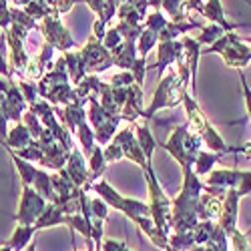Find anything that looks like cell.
Listing matches in <instances>:
<instances>
[{
    "mask_svg": "<svg viewBox=\"0 0 251 251\" xmlns=\"http://www.w3.org/2000/svg\"><path fill=\"white\" fill-rule=\"evenodd\" d=\"M203 183L193 173V169L183 171V189L179 197L173 201V211L169 219V229H175V233H185L199 223L197 219V203L203 191Z\"/></svg>",
    "mask_w": 251,
    "mask_h": 251,
    "instance_id": "cell-1",
    "label": "cell"
},
{
    "mask_svg": "<svg viewBox=\"0 0 251 251\" xmlns=\"http://www.w3.org/2000/svg\"><path fill=\"white\" fill-rule=\"evenodd\" d=\"M38 87V95L47 99V102H58V104H73L78 102L82 99H78L75 95V89L69 85V75H67V65H65V58H58L54 62V67L49 75H45L40 78V85Z\"/></svg>",
    "mask_w": 251,
    "mask_h": 251,
    "instance_id": "cell-2",
    "label": "cell"
},
{
    "mask_svg": "<svg viewBox=\"0 0 251 251\" xmlns=\"http://www.w3.org/2000/svg\"><path fill=\"white\" fill-rule=\"evenodd\" d=\"M201 143H203L201 137L199 135H193L189 131V125L185 123V125H181V127H177L171 133L169 141L163 143L161 149L169 151L179 161L181 169L185 171V169H193L195 159H197V155L201 151Z\"/></svg>",
    "mask_w": 251,
    "mask_h": 251,
    "instance_id": "cell-3",
    "label": "cell"
},
{
    "mask_svg": "<svg viewBox=\"0 0 251 251\" xmlns=\"http://www.w3.org/2000/svg\"><path fill=\"white\" fill-rule=\"evenodd\" d=\"M147 171V181H149V197H151V203H149V213H151V219L157 227V231L169 237V219H171V201L169 197L165 195V191L161 189V185L155 177V171L153 167L147 165L145 167Z\"/></svg>",
    "mask_w": 251,
    "mask_h": 251,
    "instance_id": "cell-4",
    "label": "cell"
},
{
    "mask_svg": "<svg viewBox=\"0 0 251 251\" xmlns=\"http://www.w3.org/2000/svg\"><path fill=\"white\" fill-rule=\"evenodd\" d=\"M187 89L183 87V82L179 80L177 73H169L163 80L161 85L157 87V93L153 97V102L149 104L147 111H143V117L145 119H153V115L159 111V109H171V107H177L181 102V97Z\"/></svg>",
    "mask_w": 251,
    "mask_h": 251,
    "instance_id": "cell-5",
    "label": "cell"
},
{
    "mask_svg": "<svg viewBox=\"0 0 251 251\" xmlns=\"http://www.w3.org/2000/svg\"><path fill=\"white\" fill-rule=\"evenodd\" d=\"M91 189H93L104 203H107V205H113L115 209L123 211L129 219H135V217H151L149 205H145V203H141V201H135V199H129V197L119 195L109 183L99 181V183H95V185L91 187Z\"/></svg>",
    "mask_w": 251,
    "mask_h": 251,
    "instance_id": "cell-6",
    "label": "cell"
},
{
    "mask_svg": "<svg viewBox=\"0 0 251 251\" xmlns=\"http://www.w3.org/2000/svg\"><path fill=\"white\" fill-rule=\"evenodd\" d=\"M207 52H219L225 65L233 69H243L251 60V49H247L233 32H225L215 45L207 49Z\"/></svg>",
    "mask_w": 251,
    "mask_h": 251,
    "instance_id": "cell-7",
    "label": "cell"
},
{
    "mask_svg": "<svg viewBox=\"0 0 251 251\" xmlns=\"http://www.w3.org/2000/svg\"><path fill=\"white\" fill-rule=\"evenodd\" d=\"M0 107L6 121H14V125L23 123V115L28 111V107L14 80H0Z\"/></svg>",
    "mask_w": 251,
    "mask_h": 251,
    "instance_id": "cell-8",
    "label": "cell"
},
{
    "mask_svg": "<svg viewBox=\"0 0 251 251\" xmlns=\"http://www.w3.org/2000/svg\"><path fill=\"white\" fill-rule=\"evenodd\" d=\"M45 34V40L47 45H50L54 50H60V52H67L71 49H76V43L73 40L71 32L62 26V23L58 20L56 14H49L47 18H43V26H40Z\"/></svg>",
    "mask_w": 251,
    "mask_h": 251,
    "instance_id": "cell-9",
    "label": "cell"
},
{
    "mask_svg": "<svg viewBox=\"0 0 251 251\" xmlns=\"http://www.w3.org/2000/svg\"><path fill=\"white\" fill-rule=\"evenodd\" d=\"M28 30L18 26V25H10L8 30H4L6 36V43H8V54H10V69L12 71H26L28 67V54L25 50V40H26Z\"/></svg>",
    "mask_w": 251,
    "mask_h": 251,
    "instance_id": "cell-10",
    "label": "cell"
},
{
    "mask_svg": "<svg viewBox=\"0 0 251 251\" xmlns=\"http://www.w3.org/2000/svg\"><path fill=\"white\" fill-rule=\"evenodd\" d=\"M80 58L82 65H85L87 75L89 73H102L113 67V56L111 52L102 47L100 40H97L95 36L89 38V43L85 45V49L80 50Z\"/></svg>",
    "mask_w": 251,
    "mask_h": 251,
    "instance_id": "cell-11",
    "label": "cell"
},
{
    "mask_svg": "<svg viewBox=\"0 0 251 251\" xmlns=\"http://www.w3.org/2000/svg\"><path fill=\"white\" fill-rule=\"evenodd\" d=\"M47 207V201L40 197L32 187H23V197H20V207L16 213V223L18 225H34L38 221V217L43 215Z\"/></svg>",
    "mask_w": 251,
    "mask_h": 251,
    "instance_id": "cell-12",
    "label": "cell"
},
{
    "mask_svg": "<svg viewBox=\"0 0 251 251\" xmlns=\"http://www.w3.org/2000/svg\"><path fill=\"white\" fill-rule=\"evenodd\" d=\"M113 143L121 149L123 157H127V159L139 163L143 169H145L147 165H151V163H147V159H145V153H143V149L139 147V143H137V137H135L133 129H125V131H121L119 135H115V137H113Z\"/></svg>",
    "mask_w": 251,
    "mask_h": 251,
    "instance_id": "cell-13",
    "label": "cell"
},
{
    "mask_svg": "<svg viewBox=\"0 0 251 251\" xmlns=\"http://www.w3.org/2000/svg\"><path fill=\"white\" fill-rule=\"evenodd\" d=\"M237 203H239V193L237 189H227V195L223 199V209L219 217V227L225 231L227 237H231L237 229Z\"/></svg>",
    "mask_w": 251,
    "mask_h": 251,
    "instance_id": "cell-14",
    "label": "cell"
},
{
    "mask_svg": "<svg viewBox=\"0 0 251 251\" xmlns=\"http://www.w3.org/2000/svg\"><path fill=\"white\" fill-rule=\"evenodd\" d=\"M185 10H197L203 16H207L209 20H215V25L221 26L225 32H231L235 26L231 23H227L225 16H223V4L219 0H211V2H185Z\"/></svg>",
    "mask_w": 251,
    "mask_h": 251,
    "instance_id": "cell-15",
    "label": "cell"
},
{
    "mask_svg": "<svg viewBox=\"0 0 251 251\" xmlns=\"http://www.w3.org/2000/svg\"><path fill=\"white\" fill-rule=\"evenodd\" d=\"M87 100H78L73 104H67L65 109H52L54 115H58L62 127H65L69 133H75L78 125L87 123V111H85Z\"/></svg>",
    "mask_w": 251,
    "mask_h": 251,
    "instance_id": "cell-16",
    "label": "cell"
},
{
    "mask_svg": "<svg viewBox=\"0 0 251 251\" xmlns=\"http://www.w3.org/2000/svg\"><path fill=\"white\" fill-rule=\"evenodd\" d=\"M65 173L69 175V179L76 187H80V189H85L89 185V165L85 163L78 149H73V153L67 161V167H65Z\"/></svg>",
    "mask_w": 251,
    "mask_h": 251,
    "instance_id": "cell-17",
    "label": "cell"
},
{
    "mask_svg": "<svg viewBox=\"0 0 251 251\" xmlns=\"http://www.w3.org/2000/svg\"><path fill=\"white\" fill-rule=\"evenodd\" d=\"M183 58V45L181 40H169V43H159V52H157V62L153 69L159 71V75L171 65V62Z\"/></svg>",
    "mask_w": 251,
    "mask_h": 251,
    "instance_id": "cell-18",
    "label": "cell"
},
{
    "mask_svg": "<svg viewBox=\"0 0 251 251\" xmlns=\"http://www.w3.org/2000/svg\"><path fill=\"white\" fill-rule=\"evenodd\" d=\"M139 117H143V87L133 82L129 87L127 102H125V107L121 111V119L129 121V123H137Z\"/></svg>",
    "mask_w": 251,
    "mask_h": 251,
    "instance_id": "cell-19",
    "label": "cell"
},
{
    "mask_svg": "<svg viewBox=\"0 0 251 251\" xmlns=\"http://www.w3.org/2000/svg\"><path fill=\"white\" fill-rule=\"evenodd\" d=\"M32 141H34V139H32L30 131L25 127V123H18V125H14V127L8 131V137H6V141H4V147H6L8 151H14V153H16V151L26 149Z\"/></svg>",
    "mask_w": 251,
    "mask_h": 251,
    "instance_id": "cell-20",
    "label": "cell"
},
{
    "mask_svg": "<svg viewBox=\"0 0 251 251\" xmlns=\"http://www.w3.org/2000/svg\"><path fill=\"white\" fill-rule=\"evenodd\" d=\"M221 209H223V201L211 195H201L199 203H197V219L201 221H213L221 217Z\"/></svg>",
    "mask_w": 251,
    "mask_h": 251,
    "instance_id": "cell-21",
    "label": "cell"
},
{
    "mask_svg": "<svg viewBox=\"0 0 251 251\" xmlns=\"http://www.w3.org/2000/svg\"><path fill=\"white\" fill-rule=\"evenodd\" d=\"M131 125H133V133H135V137H137L139 147H141L143 153H145V159H147V163H151V161H153V151L159 147V143L153 139L151 129H149L147 123H145V125L131 123Z\"/></svg>",
    "mask_w": 251,
    "mask_h": 251,
    "instance_id": "cell-22",
    "label": "cell"
},
{
    "mask_svg": "<svg viewBox=\"0 0 251 251\" xmlns=\"http://www.w3.org/2000/svg\"><path fill=\"white\" fill-rule=\"evenodd\" d=\"M183 45V50H185V65L191 73V78H193V93H195V80H197V62H199V56H201V47L197 45V40H193L191 36H185L181 40Z\"/></svg>",
    "mask_w": 251,
    "mask_h": 251,
    "instance_id": "cell-23",
    "label": "cell"
},
{
    "mask_svg": "<svg viewBox=\"0 0 251 251\" xmlns=\"http://www.w3.org/2000/svg\"><path fill=\"white\" fill-rule=\"evenodd\" d=\"M241 171L237 169H219L209 175V187H223V189H237Z\"/></svg>",
    "mask_w": 251,
    "mask_h": 251,
    "instance_id": "cell-24",
    "label": "cell"
},
{
    "mask_svg": "<svg viewBox=\"0 0 251 251\" xmlns=\"http://www.w3.org/2000/svg\"><path fill=\"white\" fill-rule=\"evenodd\" d=\"M32 189L43 197L47 203H58V197L54 193V187H52V181H50V175L45 171V169H38L36 171V177H34V183H32Z\"/></svg>",
    "mask_w": 251,
    "mask_h": 251,
    "instance_id": "cell-25",
    "label": "cell"
},
{
    "mask_svg": "<svg viewBox=\"0 0 251 251\" xmlns=\"http://www.w3.org/2000/svg\"><path fill=\"white\" fill-rule=\"evenodd\" d=\"M65 65H67V75L69 78L73 80V85H80L89 75L85 71V65H82V58H80V52H65Z\"/></svg>",
    "mask_w": 251,
    "mask_h": 251,
    "instance_id": "cell-26",
    "label": "cell"
},
{
    "mask_svg": "<svg viewBox=\"0 0 251 251\" xmlns=\"http://www.w3.org/2000/svg\"><path fill=\"white\" fill-rule=\"evenodd\" d=\"M62 223H65V211L54 203H47L43 215L38 217V221L32 227L38 231V229H47V227H54V225H62Z\"/></svg>",
    "mask_w": 251,
    "mask_h": 251,
    "instance_id": "cell-27",
    "label": "cell"
},
{
    "mask_svg": "<svg viewBox=\"0 0 251 251\" xmlns=\"http://www.w3.org/2000/svg\"><path fill=\"white\" fill-rule=\"evenodd\" d=\"M34 231H36V229L30 227V225H18L16 231L12 233V237L4 245L10 247V251H25L30 245V239H32Z\"/></svg>",
    "mask_w": 251,
    "mask_h": 251,
    "instance_id": "cell-28",
    "label": "cell"
},
{
    "mask_svg": "<svg viewBox=\"0 0 251 251\" xmlns=\"http://www.w3.org/2000/svg\"><path fill=\"white\" fill-rule=\"evenodd\" d=\"M8 153H10V157H12L14 167H16L18 173H20V181H23V187H32L34 177H36V171H38V167H34L32 163H28V161H25V159L16 157L12 151H8Z\"/></svg>",
    "mask_w": 251,
    "mask_h": 251,
    "instance_id": "cell-29",
    "label": "cell"
},
{
    "mask_svg": "<svg viewBox=\"0 0 251 251\" xmlns=\"http://www.w3.org/2000/svg\"><path fill=\"white\" fill-rule=\"evenodd\" d=\"M87 4H89L91 10H95L99 14V23L107 26L111 23L113 14L119 10V4L121 2H113V0H111V2H95V0H91V2H87Z\"/></svg>",
    "mask_w": 251,
    "mask_h": 251,
    "instance_id": "cell-30",
    "label": "cell"
},
{
    "mask_svg": "<svg viewBox=\"0 0 251 251\" xmlns=\"http://www.w3.org/2000/svg\"><path fill=\"white\" fill-rule=\"evenodd\" d=\"M221 157H223V155H217V153H211V151H199V155H197V159H195V171H193V173H195L197 177L209 173V171L213 169V165L221 161Z\"/></svg>",
    "mask_w": 251,
    "mask_h": 251,
    "instance_id": "cell-31",
    "label": "cell"
},
{
    "mask_svg": "<svg viewBox=\"0 0 251 251\" xmlns=\"http://www.w3.org/2000/svg\"><path fill=\"white\" fill-rule=\"evenodd\" d=\"M62 225H69L73 231H80V235H85L87 241L93 235V223L89 219H85L82 215H65V223Z\"/></svg>",
    "mask_w": 251,
    "mask_h": 251,
    "instance_id": "cell-32",
    "label": "cell"
},
{
    "mask_svg": "<svg viewBox=\"0 0 251 251\" xmlns=\"http://www.w3.org/2000/svg\"><path fill=\"white\" fill-rule=\"evenodd\" d=\"M195 245L193 241V231H185V233H175L169 237V247L167 251H191Z\"/></svg>",
    "mask_w": 251,
    "mask_h": 251,
    "instance_id": "cell-33",
    "label": "cell"
},
{
    "mask_svg": "<svg viewBox=\"0 0 251 251\" xmlns=\"http://www.w3.org/2000/svg\"><path fill=\"white\" fill-rule=\"evenodd\" d=\"M157 43H159V34L153 32V30H149V28H145V30L141 32L139 40H137V54L145 58V56H147V52H149Z\"/></svg>",
    "mask_w": 251,
    "mask_h": 251,
    "instance_id": "cell-34",
    "label": "cell"
},
{
    "mask_svg": "<svg viewBox=\"0 0 251 251\" xmlns=\"http://www.w3.org/2000/svg\"><path fill=\"white\" fill-rule=\"evenodd\" d=\"M75 133H76V137H78V141H80V145H82V151H85V153L91 157V153H93V149H95V133H93V129L89 127V123L78 125Z\"/></svg>",
    "mask_w": 251,
    "mask_h": 251,
    "instance_id": "cell-35",
    "label": "cell"
},
{
    "mask_svg": "<svg viewBox=\"0 0 251 251\" xmlns=\"http://www.w3.org/2000/svg\"><path fill=\"white\" fill-rule=\"evenodd\" d=\"M213 229H215V223H213V221H199V223L191 229L195 245H205V243L209 241V237L213 235Z\"/></svg>",
    "mask_w": 251,
    "mask_h": 251,
    "instance_id": "cell-36",
    "label": "cell"
},
{
    "mask_svg": "<svg viewBox=\"0 0 251 251\" xmlns=\"http://www.w3.org/2000/svg\"><path fill=\"white\" fill-rule=\"evenodd\" d=\"M23 10L32 18V20H43L49 14H52V8L49 2H25Z\"/></svg>",
    "mask_w": 251,
    "mask_h": 251,
    "instance_id": "cell-37",
    "label": "cell"
},
{
    "mask_svg": "<svg viewBox=\"0 0 251 251\" xmlns=\"http://www.w3.org/2000/svg\"><path fill=\"white\" fill-rule=\"evenodd\" d=\"M10 20H12V25H18V26H23L26 30L38 28V25L34 23V20L23 8H16V6H10Z\"/></svg>",
    "mask_w": 251,
    "mask_h": 251,
    "instance_id": "cell-38",
    "label": "cell"
},
{
    "mask_svg": "<svg viewBox=\"0 0 251 251\" xmlns=\"http://www.w3.org/2000/svg\"><path fill=\"white\" fill-rule=\"evenodd\" d=\"M223 34H225V30H223L221 26H217V25H209V26L203 28L201 36L197 38V45H199V47H201V45H215Z\"/></svg>",
    "mask_w": 251,
    "mask_h": 251,
    "instance_id": "cell-39",
    "label": "cell"
},
{
    "mask_svg": "<svg viewBox=\"0 0 251 251\" xmlns=\"http://www.w3.org/2000/svg\"><path fill=\"white\" fill-rule=\"evenodd\" d=\"M161 6L171 14V23H185L187 20V10H185V2H171V0H163Z\"/></svg>",
    "mask_w": 251,
    "mask_h": 251,
    "instance_id": "cell-40",
    "label": "cell"
},
{
    "mask_svg": "<svg viewBox=\"0 0 251 251\" xmlns=\"http://www.w3.org/2000/svg\"><path fill=\"white\" fill-rule=\"evenodd\" d=\"M23 123H25V127L30 131V135H32V139L36 141L40 135H43V131H45V127H43V123L38 121V117L36 115H32L30 111H26L25 115H23Z\"/></svg>",
    "mask_w": 251,
    "mask_h": 251,
    "instance_id": "cell-41",
    "label": "cell"
},
{
    "mask_svg": "<svg viewBox=\"0 0 251 251\" xmlns=\"http://www.w3.org/2000/svg\"><path fill=\"white\" fill-rule=\"evenodd\" d=\"M8 43H6V36L2 34L0 36V75L6 76V80H12V71L8 67V50H6Z\"/></svg>",
    "mask_w": 251,
    "mask_h": 251,
    "instance_id": "cell-42",
    "label": "cell"
},
{
    "mask_svg": "<svg viewBox=\"0 0 251 251\" xmlns=\"http://www.w3.org/2000/svg\"><path fill=\"white\" fill-rule=\"evenodd\" d=\"M123 45V36L119 34V30L113 26V28H107V34L102 38V47L107 49L109 52H113L115 49H119Z\"/></svg>",
    "mask_w": 251,
    "mask_h": 251,
    "instance_id": "cell-43",
    "label": "cell"
},
{
    "mask_svg": "<svg viewBox=\"0 0 251 251\" xmlns=\"http://www.w3.org/2000/svg\"><path fill=\"white\" fill-rule=\"evenodd\" d=\"M133 75V80H135V85L143 87V82H145V73H147V60H145L143 56H139L135 62H133V67L129 71Z\"/></svg>",
    "mask_w": 251,
    "mask_h": 251,
    "instance_id": "cell-44",
    "label": "cell"
},
{
    "mask_svg": "<svg viewBox=\"0 0 251 251\" xmlns=\"http://www.w3.org/2000/svg\"><path fill=\"white\" fill-rule=\"evenodd\" d=\"M18 89H20V93H23L26 104H34L38 100V87L32 85V82H28V80L23 78V80L18 82Z\"/></svg>",
    "mask_w": 251,
    "mask_h": 251,
    "instance_id": "cell-45",
    "label": "cell"
},
{
    "mask_svg": "<svg viewBox=\"0 0 251 251\" xmlns=\"http://www.w3.org/2000/svg\"><path fill=\"white\" fill-rule=\"evenodd\" d=\"M107 215H109V205L104 203L100 197L91 199V217L104 221V219H107Z\"/></svg>",
    "mask_w": 251,
    "mask_h": 251,
    "instance_id": "cell-46",
    "label": "cell"
},
{
    "mask_svg": "<svg viewBox=\"0 0 251 251\" xmlns=\"http://www.w3.org/2000/svg\"><path fill=\"white\" fill-rule=\"evenodd\" d=\"M10 25H12V20H10V6H8V2H4V0H0V28L8 30Z\"/></svg>",
    "mask_w": 251,
    "mask_h": 251,
    "instance_id": "cell-47",
    "label": "cell"
},
{
    "mask_svg": "<svg viewBox=\"0 0 251 251\" xmlns=\"http://www.w3.org/2000/svg\"><path fill=\"white\" fill-rule=\"evenodd\" d=\"M237 193H239V197L251 193V173L249 171H241V179H239V185H237Z\"/></svg>",
    "mask_w": 251,
    "mask_h": 251,
    "instance_id": "cell-48",
    "label": "cell"
},
{
    "mask_svg": "<svg viewBox=\"0 0 251 251\" xmlns=\"http://www.w3.org/2000/svg\"><path fill=\"white\" fill-rule=\"evenodd\" d=\"M133 75L129 73V71H123V73H119V75H115L113 76V85L111 87H129V85H133Z\"/></svg>",
    "mask_w": 251,
    "mask_h": 251,
    "instance_id": "cell-49",
    "label": "cell"
},
{
    "mask_svg": "<svg viewBox=\"0 0 251 251\" xmlns=\"http://www.w3.org/2000/svg\"><path fill=\"white\" fill-rule=\"evenodd\" d=\"M231 239H233V247H235V251H251V249H249V243H247V235H245V233L235 231V233L231 235Z\"/></svg>",
    "mask_w": 251,
    "mask_h": 251,
    "instance_id": "cell-50",
    "label": "cell"
},
{
    "mask_svg": "<svg viewBox=\"0 0 251 251\" xmlns=\"http://www.w3.org/2000/svg\"><path fill=\"white\" fill-rule=\"evenodd\" d=\"M100 251H131L125 243L121 241H113V239H104L100 245Z\"/></svg>",
    "mask_w": 251,
    "mask_h": 251,
    "instance_id": "cell-51",
    "label": "cell"
},
{
    "mask_svg": "<svg viewBox=\"0 0 251 251\" xmlns=\"http://www.w3.org/2000/svg\"><path fill=\"white\" fill-rule=\"evenodd\" d=\"M49 4H50V8H52V14L60 16L62 12H69L76 2H71V0H67V2H49Z\"/></svg>",
    "mask_w": 251,
    "mask_h": 251,
    "instance_id": "cell-52",
    "label": "cell"
},
{
    "mask_svg": "<svg viewBox=\"0 0 251 251\" xmlns=\"http://www.w3.org/2000/svg\"><path fill=\"white\" fill-rule=\"evenodd\" d=\"M8 121L4 119V113H2V107H0V143L4 145V141H6V137H8Z\"/></svg>",
    "mask_w": 251,
    "mask_h": 251,
    "instance_id": "cell-53",
    "label": "cell"
},
{
    "mask_svg": "<svg viewBox=\"0 0 251 251\" xmlns=\"http://www.w3.org/2000/svg\"><path fill=\"white\" fill-rule=\"evenodd\" d=\"M239 151H243V153H247V155L251 157V143H245V145H241V147H239Z\"/></svg>",
    "mask_w": 251,
    "mask_h": 251,
    "instance_id": "cell-54",
    "label": "cell"
},
{
    "mask_svg": "<svg viewBox=\"0 0 251 251\" xmlns=\"http://www.w3.org/2000/svg\"><path fill=\"white\" fill-rule=\"evenodd\" d=\"M25 251H36V243H34V241H32V243H30V245H28V247H26V249H25Z\"/></svg>",
    "mask_w": 251,
    "mask_h": 251,
    "instance_id": "cell-55",
    "label": "cell"
},
{
    "mask_svg": "<svg viewBox=\"0 0 251 251\" xmlns=\"http://www.w3.org/2000/svg\"><path fill=\"white\" fill-rule=\"evenodd\" d=\"M0 251H10V247H6V245H2V247H0Z\"/></svg>",
    "mask_w": 251,
    "mask_h": 251,
    "instance_id": "cell-56",
    "label": "cell"
},
{
    "mask_svg": "<svg viewBox=\"0 0 251 251\" xmlns=\"http://www.w3.org/2000/svg\"><path fill=\"white\" fill-rule=\"evenodd\" d=\"M247 43H251V36H249V38H247Z\"/></svg>",
    "mask_w": 251,
    "mask_h": 251,
    "instance_id": "cell-57",
    "label": "cell"
},
{
    "mask_svg": "<svg viewBox=\"0 0 251 251\" xmlns=\"http://www.w3.org/2000/svg\"><path fill=\"white\" fill-rule=\"evenodd\" d=\"M75 251H78V249H75Z\"/></svg>",
    "mask_w": 251,
    "mask_h": 251,
    "instance_id": "cell-58",
    "label": "cell"
},
{
    "mask_svg": "<svg viewBox=\"0 0 251 251\" xmlns=\"http://www.w3.org/2000/svg\"><path fill=\"white\" fill-rule=\"evenodd\" d=\"M0 80H2V78H0Z\"/></svg>",
    "mask_w": 251,
    "mask_h": 251,
    "instance_id": "cell-59",
    "label": "cell"
}]
</instances>
